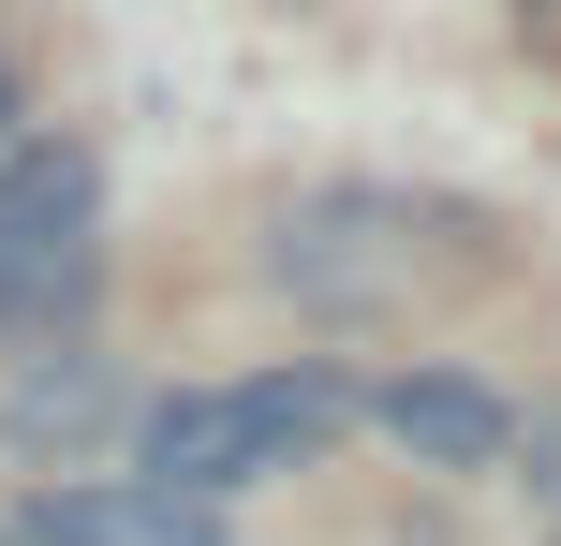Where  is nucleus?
I'll use <instances>...</instances> for the list:
<instances>
[{
  "mask_svg": "<svg viewBox=\"0 0 561 546\" xmlns=\"http://www.w3.org/2000/svg\"><path fill=\"white\" fill-rule=\"evenodd\" d=\"M340 429H355V384L296 355V370H252V384H178V399H148L134 414V473L178 488V502H237V488H266V473L325 458Z\"/></svg>",
  "mask_w": 561,
  "mask_h": 546,
  "instance_id": "obj_1",
  "label": "nucleus"
},
{
  "mask_svg": "<svg viewBox=\"0 0 561 546\" xmlns=\"http://www.w3.org/2000/svg\"><path fill=\"white\" fill-rule=\"evenodd\" d=\"M89 295H104V163L75 133H15L0 148V340H75Z\"/></svg>",
  "mask_w": 561,
  "mask_h": 546,
  "instance_id": "obj_2",
  "label": "nucleus"
},
{
  "mask_svg": "<svg viewBox=\"0 0 561 546\" xmlns=\"http://www.w3.org/2000/svg\"><path fill=\"white\" fill-rule=\"evenodd\" d=\"M266 281L296 295V311H385V295L414 281V207L399 193H310V207H280Z\"/></svg>",
  "mask_w": 561,
  "mask_h": 546,
  "instance_id": "obj_3",
  "label": "nucleus"
},
{
  "mask_svg": "<svg viewBox=\"0 0 561 546\" xmlns=\"http://www.w3.org/2000/svg\"><path fill=\"white\" fill-rule=\"evenodd\" d=\"M355 414H369L414 473H503V458H517V399L473 384V370H385Z\"/></svg>",
  "mask_w": 561,
  "mask_h": 546,
  "instance_id": "obj_4",
  "label": "nucleus"
},
{
  "mask_svg": "<svg viewBox=\"0 0 561 546\" xmlns=\"http://www.w3.org/2000/svg\"><path fill=\"white\" fill-rule=\"evenodd\" d=\"M134 414V384H118V355H89V340H45V355H15V384H0V443L15 458H59V473H89V443Z\"/></svg>",
  "mask_w": 561,
  "mask_h": 546,
  "instance_id": "obj_5",
  "label": "nucleus"
},
{
  "mask_svg": "<svg viewBox=\"0 0 561 546\" xmlns=\"http://www.w3.org/2000/svg\"><path fill=\"white\" fill-rule=\"evenodd\" d=\"M15 546H222V502H178L148 473H75L15 518Z\"/></svg>",
  "mask_w": 561,
  "mask_h": 546,
  "instance_id": "obj_6",
  "label": "nucleus"
},
{
  "mask_svg": "<svg viewBox=\"0 0 561 546\" xmlns=\"http://www.w3.org/2000/svg\"><path fill=\"white\" fill-rule=\"evenodd\" d=\"M15 118H30V104H15V74H0V148H15Z\"/></svg>",
  "mask_w": 561,
  "mask_h": 546,
  "instance_id": "obj_7",
  "label": "nucleus"
},
{
  "mask_svg": "<svg viewBox=\"0 0 561 546\" xmlns=\"http://www.w3.org/2000/svg\"><path fill=\"white\" fill-rule=\"evenodd\" d=\"M0 546H15V518H0Z\"/></svg>",
  "mask_w": 561,
  "mask_h": 546,
  "instance_id": "obj_8",
  "label": "nucleus"
}]
</instances>
